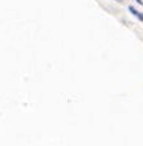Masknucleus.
Here are the masks:
<instances>
[{
	"label": "nucleus",
	"instance_id": "1",
	"mask_svg": "<svg viewBox=\"0 0 143 146\" xmlns=\"http://www.w3.org/2000/svg\"><path fill=\"white\" fill-rule=\"evenodd\" d=\"M129 12L130 13H133L134 16H135V17L138 18V20H139V21H143V13H140V12H138L137 9L134 8V7H129Z\"/></svg>",
	"mask_w": 143,
	"mask_h": 146
},
{
	"label": "nucleus",
	"instance_id": "2",
	"mask_svg": "<svg viewBox=\"0 0 143 146\" xmlns=\"http://www.w3.org/2000/svg\"><path fill=\"white\" fill-rule=\"evenodd\" d=\"M138 4H140V5H143V0H137Z\"/></svg>",
	"mask_w": 143,
	"mask_h": 146
},
{
	"label": "nucleus",
	"instance_id": "3",
	"mask_svg": "<svg viewBox=\"0 0 143 146\" xmlns=\"http://www.w3.org/2000/svg\"><path fill=\"white\" fill-rule=\"evenodd\" d=\"M119 3H124V1H126V0H117Z\"/></svg>",
	"mask_w": 143,
	"mask_h": 146
}]
</instances>
